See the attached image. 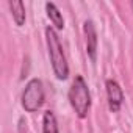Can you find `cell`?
<instances>
[{
	"label": "cell",
	"instance_id": "1",
	"mask_svg": "<svg viewBox=\"0 0 133 133\" xmlns=\"http://www.w3.org/2000/svg\"><path fill=\"white\" fill-rule=\"evenodd\" d=\"M45 38H47V47H49V55H50L53 72L58 80H66L69 75V66H68V61H66L59 38L52 27L45 28Z\"/></svg>",
	"mask_w": 133,
	"mask_h": 133
},
{
	"label": "cell",
	"instance_id": "2",
	"mask_svg": "<svg viewBox=\"0 0 133 133\" xmlns=\"http://www.w3.org/2000/svg\"><path fill=\"white\" fill-rule=\"evenodd\" d=\"M69 100H71V105L78 117L83 119L88 116V111L91 107V96H89L88 85L82 75H77L74 78L72 86L69 89Z\"/></svg>",
	"mask_w": 133,
	"mask_h": 133
},
{
	"label": "cell",
	"instance_id": "3",
	"mask_svg": "<svg viewBox=\"0 0 133 133\" xmlns=\"http://www.w3.org/2000/svg\"><path fill=\"white\" fill-rule=\"evenodd\" d=\"M44 103V88H42V82L39 78H31L22 94V107L25 108V111L33 113L38 111Z\"/></svg>",
	"mask_w": 133,
	"mask_h": 133
},
{
	"label": "cell",
	"instance_id": "4",
	"mask_svg": "<svg viewBox=\"0 0 133 133\" xmlns=\"http://www.w3.org/2000/svg\"><path fill=\"white\" fill-rule=\"evenodd\" d=\"M107 96H108V105L113 113H117L121 110L122 100H124V92L122 88L119 86L117 82L114 80H107Z\"/></svg>",
	"mask_w": 133,
	"mask_h": 133
},
{
	"label": "cell",
	"instance_id": "5",
	"mask_svg": "<svg viewBox=\"0 0 133 133\" xmlns=\"http://www.w3.org/2000/svg\"><path fill=\"white\" fill-rule=\"evenodd\" d=\"M85 36H86V52L91 58V61H96V53H97V33L96 27L91 21L85 22Z\"/></svg>",
	"mask_w": 133,
	"mask_h": 133
},
{
	"label": "cell",
	"instance_id": "6",
	"mask_svg": "<svg viewBox=\"0 0 133 133\" xmlns=\"http://www.w3.org/2000/svg\"><path fill=\"white\" fill-rule=\"evenodd\" d=\"M45 11H47V16L49 19L52 21V24L56 27V28H63L64 27V21H63V16L59 13V10L55 6V3H45Z\"/></svg>",
	"mask_w": 133,
	"mask_h": 133
},
{
	"label": "cell",
	"instance_id": "7",
	"mask_svg": "<svg viewBox=\"0 0 133 133\" xmlns=\"http://www.w3.org/2000/svg\"><path fill=\"white\" fill-rule=\"evenodd\" d=\"M10 10L13 14V19L17 25H24L25 22V6L22 2H10Z\"/></svg>",
	"mask_w": 133,
	"mask_h": 133
},
{
	"label": "cell",
	"instance_id": "8",
	"mask_svg": "<svg viewBox=\"0 0 133 133\" xmlns=\"http://www.w3.org/2000/svg\"><path fill=\"white\" fill-rule=\"evenodd\" d=\"M42 131L44 133H58L56 117L52 111H45L42 117Z\"/></svg>",
	"mask_w": 133,
	"mask_h": 133
},
{
	"label": "cell",
	"instance_id": "9",
	"mask_svg": "<svg viewBox=\"0 0 133 133\" xmlns=\"http://www.w3.org/2000/svg\"><path fill=\"white\" fill-rule=\"evenodd\" d=\"M19 133H28V128H27V122L24 117L19 119Z\"/></svg>",
	"mask_w": 133,
	"mask_h": 133
}]
</instances>
